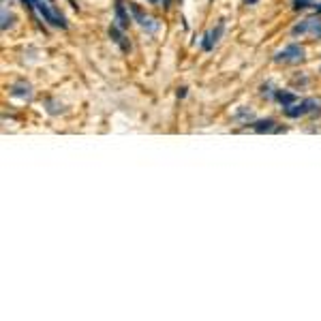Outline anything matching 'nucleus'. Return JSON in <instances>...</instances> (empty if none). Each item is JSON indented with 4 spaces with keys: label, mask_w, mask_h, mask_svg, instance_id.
<instances>
[{
    "label": "nucleus",
    "mask_w": 321,
    "mask_h": 321,
    "mask_svg": "<svg viewBox=\"0 0 321 321\" xmlns=\"http://www.w3.org/2000/svg\"><path fill=\"white\" fill-rule=\"evenodd\" d=\"M293 34H311L313 39H321V19L319 17H308L302 24L293 28Z\"/></svg>",
    "instance_id": "f257e3e1"
},
{
    "label": "nucleus",
    "mask_w": 321,
    "mask_h": 321,
    "mask_svg": "<svg viewBox=\"0 0 321 321\" xmlns=\"http://www.w3.org/2000/svg\"><path fill=\"white\" fill-rule=\"evenodd\" d=\"M24 3H28L30 7H37V9L41 11V15H43L47 22H52L54 26H60V28H65V26H67L65 19H62L60 15H58V13H54V11H52L50 7H47V5L43 3V0H24Z\"/></svg>",
    "instance_id": "f03ea898"
},
{
    "label": "nucleus",
    "mask_w": 321,
    "mask_h": 321,
    "mask_svg": "<svg viewBox=\"0 0 321 321\" xmlns=\"http://www.w3.org/2000/svg\"><path fill=\"white\" fill-rule=\"evenodd\" d=\"M276 60L279 62H291V65L302 62L304 60V50L300 45H289V47H285V50L276 56Z\"/></svg>",
    "instance_id": "7ed1b4c3"
},
{
    "label": "nucleus",
    "mask_w": 321,
    "mask_h": 321,
    "mask_svg": "<svg viewBox=\"0 0 321 321\" xmlns=\"http://www.w3.org/2000/svg\"><path fill=\"white\" fill-rule=\"evenodd\" d=\"M302 103H304L306 114H313V116L321 114V99H306V101H302Z\"/></svg>",
    "instance_id": "20e7f679"
},
{
    "label": "nucleus",
    "mask_w": 321,
    "mask_h": 321,
    "mask_svg": "<svg viewBox=\"0 0 321 321\" xmlns=\"http://www.w3.org/2000/svg\"><path fill=\"white\" fill-rule=\"evenodd\" d=\"M285 114H287L289 118H298V116L306 114L304 103H300V105H287V107H285Z\"/></svg>",
    "instance_id": "39448f33"
},
{
    "label": "nucleus",
    "mask_w": 321,
    "mask_h": 321,
    "mask_svg": "<svg viewBox=\"0 0 321 321\" xmlns=\"http://www.w3.org/2000/svg\"><path fill=\"white\" fill-rule=\"evenodd\" d=\"M255 131L259 133H270V131H274V120H261L255 124Z\"/></svg>",
    "instance_id": "423d86ee"
},
{
    "label": "nucleus",
    "mask_w": 321,
    "mask_h": 321,
    "mask_svg": "<svg viewBox=\"0 0 321 321\" xmlns=\"http://www.w3.org/2000/svg\"><path fill=\"white\" fill-rule=\"evenodd\" d=\"M279 101L283 103V107H287V105H291L295 101V97L291 92H279Z\"/></svg>",
    "instance_id": "0eeeda50"
},
{
    "label": "nucleus",
    "mask_w": 321,
    "mask_h": 321,
    "mask_svg": "<svg viewBox=\"0 0 321 321\" xmlns=\"http://www.w3.org/2000/svg\"><path fill=\"white\" fill-rule=\"evenodd\" d=\"M116 11H118V19H120V26H126L129 17L124 15V11H122V3H120V0H118V5H116Z\"/></svg>",
    "instance_id": "6e6552de"
},
{
    "label": "nucleus",
    "mask_w": 321,
    "mask_h": 321,
    "mask_svg": "<svg viewBox=\"0 0 321 321\" xmlns=\"http://www.w3.org/2000/svg\"><path fill=\"white\" fill-rule=\"evenodd\" d=\"M308 5H315L313 0H293V9H304Z\"/></svg>",
    "instance_id": "1a4fd4ad"
},
{
    "label": "nucleus",
    "mask_w": 321,
    "mask_h": 321,
    "mask_svg": "<svg viewBox=\"0 0 321 321\" xmlns=\"http://www.w3.org/2000/svg\"><path fill=\"white\" fill-rule=\"evenodd\" d=\"M317 13H321V5H317Z\"/></svg>",
    "instance_id": "9d476101"
},
{
    "label": "nucleus",
    "mask_w": 321,
    "mask_h": 321,
    "mask_svg": "<svg viewBox=\"0 0 321 321\" xmlns=\"http://www.w3.org/2000/svg\"><path fill=\"white\" fill-rule=\"evenodd\" d=\"M248 3H251V5H253V3H257V0H248Z\"/></svg>",
    "instance_id": "9b49d317"
},
{
    "label": "nucleus",
    "mask_w": 321,
    "mask_h": 321,
    "mask_svg": "<svg viewBox=\"0 0 321 321\" xmlns=\"http://www.w3.org/2000/svg\"><path fill=\"white\" fill-rule=\"evenodd\" d=\"M150 3H157V0H150Z\"/></svg>",
    "instance_id": "f8f14e48"
}]
</instances>
